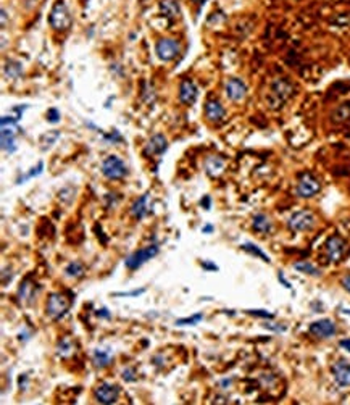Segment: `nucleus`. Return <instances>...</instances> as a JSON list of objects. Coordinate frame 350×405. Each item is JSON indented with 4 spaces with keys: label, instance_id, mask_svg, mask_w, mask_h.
<instances>
[{
    "label": "nucleus",
    "instance_id": "9d476101",
    "mask_svg": "<svg viewBox=\"0 0 350 405\" xmlns=\"http://www.w3.org/2000/svg\"><path fill=\"white\" fill-rule=\"evenodd\" d=\"M345 241L341 237V236H331V237H328V241L324 242V254L328 257L329 261H341L342 257H344V252H345Z\"/></svg>",
    "mask_w": 350,
    "mask_h": 405
},
{
    "label": "nucleus",
    "instance_id": "2f4dec72",
    "mask_svg": "<svg viewBox=\"0 0 350 405\" xmlns=\"http://www.w3.org/2000/svg\"><path fill=\"white\" fill-rule=\"evenodd\" d=\"M147 288H142V289H134V291H128V292H115V297H139L142 294H146Z\"/></svg>",
    "mask_w": 350,
    "mask_h": 405
},
{
    "label": "nucleus",
    "instance_id": "a19ab883",
    "mask_svg": "<svg viewBox=\"0 0 350 405\" xmlns=\"http://www.w3.org/2000/svg\"><path fill=\"white\" fill-rule=\"evenodd\" d=\"M339 346H341L344 350H347V352L350 353V338H347V339H341V341H339Z\"/></svg>",
    "mask_w": 350,
    "mask_h": 405
},
{
    "label": "nucleus",
    "instance_id": "e433bc0d",
    "mask_svg": "<svg viewBox=\"0 0 350 405\" xmlns=\"http://www.w3.org/2000/svg\"><path fill=\"white\" fill-rule=\"evenodd\" d=\"M96 315H97L99 318H110V312H108V308L102 307V308H99V310L96 312Z\"/></svg>",
    "mask_w": 350,
    "mask_h": 405
},
{
    "label": "nucleus",
    "instance_id": "b1692460",
    "mask_svg": "<svg viewBox=\"0 0 350 405\" xmlns=\"http://www.w3.org/2000/svg\"><path fill=\"white\" fill-rule=\"evenodd\" d=\"M65 275L69 276V278H75V279L82 278L86 275V267L82 265V261H79V260L69 261L66 265V268H65Z\"/></svg>",
    "mask_w": 350,
    "mask_h": 405
},
{
    "label": "nucleus",
    "instance_id": "f257e3e1",
    "mask_svg": "<svg viewBox=\"0 0 350 405\" xmlns=\"http://www.w3.org/2000/svg\"><path fill=\"white\" fill-rule=\"evenodd\" d=\"M295 94V86L287 78H277L270 86V92L266 97V104L271 110H279L284 104Z\"/></svg>",
    "mask_w": 350,
    "mask_h": 405
},
{
    "label": "nucleus",
    "instance_id": "6ab92c4d",
    "mask_svg": "<svg viewBox=\"0 0 350 405\" xmlns=\"http://www.w3.org/2000/svg\"><path fill=\"white\" fill-rule=\"evenodd\" d=\"M252 228H253V231L260 232V234H270V232L273 231V221L268 215L256 213L252 218Z\"/></svg>",
    "mask_w": 350,
    "mask_h": 405
},
{
    "label": "nucleus",
    "instance_id": "f3484780",
    "mask_svg": "<svg viewBox=\"0 0 350 405\" xmlns=\"http://www.w3.org/2000/svg\"><path fill=\"white\" fill-rule=\"evenodd\" d=\"M203 111H205V118H207L210 123H215V125L221 123L226 116V110L218 100H207Z\"/></svg>",
    "mask_w": 350,
    "mask_h": 405
},
{
    "label": "nucleus",
    "instance_id": "5701e85b",
    "mask_svg": "<svg viewBox=\"0 0 350 405\" xmlns=\"http://www.w3.org/2000/svg\"><path fill=\"white\" fill-rule=\"evenodd\" d=\"M294 268L298 273H304V275L313 276V278H320L321 276V270L318 267H315L313 263H310V261H295Z\"/></svg>",
    "mask_w": 350,
    "mask_h": 405
},
{
    "label": "nucleus",
    "instance_id": "4468645a",
    "mask_svg": "<svg viewBox=\"0 0 350 405\" xmlns=\"http://www.w3.org/2000/svg\"><path fill=\"white\" fill-rule=\"evenodd\" d=\"M199 96V89L192 79H182L179 84V100L184 105H192Z\"/></svg>",
    "mask_w": 350,
    "mask_h": 405
},
{
    "label": "nucleus",
    "instance_id": "bb28decb",
    "mask_svg": "<svg viewBox=\"0 0 350 405\" xmlns=\"http://www.w3.org/2000/svg\"><path fill=\"white\" fill-rule=\"evenodd\" d=\"M60 137V131H50V133H45L42 137H40V142H42V150H47L52 147L57 139Z\"/></svg>",
    "mask_w": 350,
    "mask_h": 405
},
{
    "label": "nucleus",
    "instance_id": "423d86ee",
    "mask_svg": "<svg viewBox=\"0 0 350 405\" xmlns=\"http://www.w3.org/2000/svg\"><path fill=\"white\" fill-rule=\"evenodd\" d=\"M102 175L108 179H123L128 176V165L116 155H110L102 163Z\"/></svg>",
    "mask_w": 350,
    "mask_h": 405
},
{
    "label": "nucleus",
    "instance_id": "6e6552de",
    "mask_svg": "<svg viewBox=\"0 0 350 405\" xmlns=\"http://www.w3.org/2000/svg\"><path fill=\"white\" fill-rule=\"evenodd\" d=\"M181 52V44L178 42L176 39L171 37H163L158 39L155 44V54L157 57L161 60V62H171L174 60Z\"/></svg>",
    "mask_w": 350,
    "mask_h": 405
},
{
    "label": "nucleus",
    "instance_id": "c03bdc74",
    "mask_svg": "<svg viewBox=\"0 0 350 405\" xmlns=\"http://www.w3.org/2000/svg\"><path fill=\"white\" fill-rule=\"evenodd\" d=\"M231 383H232V379H224V381H221L223 389H228V386H231Z\"/></svg>",
    "mask_w": 350,
    "mask_h": 405
},
{
    "label": "nucleus",
    "instance_id": "0eeeda50",
    "mask_svg": "<svg viewBox=\"0 0 350 405\" xmlns=\"http://www.w3.org/2000/svg\"><path fill=\"white\" fill-rule=\"evenodd\" d=\"M321 190V184L312 173H304L298 178V183L295 187V196L300 199H310L315 197Z\"/></svg>",
    "mask_w": 350,
    "mask_h": 405
},
{
    "label": "nucleus",
    "instance_id": "20e7f679",
    "mask_svg": "<svg viewBox=\"0 0 350 405\" xmlns=\"http://www.w3.org/2000/svg\"><path fill=\"white\" fill-rule=\"evenodd\" d=\"M160 252V247L157 242H153V244H149L146 247H142L136 252H132L131 255L126 257L125 260V267L131 271H134L137 268H141L142 265H146L149 260H152L153 257H157V254Z\"/></svg>",
    "mask_w": 350,
    "mask_h": 405
},
{
    "label": "nucleus",
    "instance_id": "58836bf2",
    "mask_svg": "<svg viewBox=\"0 0 350 405\" xmlns=\"http://www.w3.org/2000/svg\"><path fill=\"white\" fill-rule=\"evenodd\" d=\"M200 205H202L205 210H210V207H212V199H210V196H205V197L200 200Z\"/></svg>",
    "mask_w": 350,
    "mask_h": 405
},
{
    "label": "nucleus",
    "instance_id": "dca6fc26",
    "mask_svg": "<svg viewBox=\"0 0 350 405\" xmlns=\"http://www.w3.org/2000/svg\"><path fill=\"white\" fill-rule=\"evenodd\" d=\"M37 292H39L37 282L31 281V279H25L18 288V299H19V302L26 303V305H31V303L34 302Z\"/></svg>",
    "mask_w": 350,
    "mask_h": 405
},
{
    "label": "nucleus",
    "instance_id": "37998d69",
    "mask_svg": "<svg viewBox=\"0 0 350 405\" xmlns=\"http://www.w3.org/2000/svg\"><path fill=\"white\" fill-rule=\"evenodd\" d=\"M212 231H213V226H212V225H205V226L202 228V232H205V234H210Z\"/></svg>",
    "mask_w": 350,
    "mask_h": 405
},
{
    "label": "nucleus",
    "instance_id": "f8f14e48",
    "mask_svg": "<svg viewBox=\"0 0 350 405\" xmlns=\"http://www.w3.org/2000/svg\"><path fill=\"white\" fill-rule=\"evenodd\" d=\"M224 92H226V97L232 102H241L247 97V92H249V87L244 83L242 79L239 78H229L226 81L224 84Z\"/></svg>",
    "mask_w": 350,
    "mask_h": 405
},
{
    "label": "nucleus",
    "instance_id": "412c9836",
    "mask_svg": "<svg viewBox=\"0 0 350 405\" xmlns=\"http://www.w3.org/2000/svg\"><path fill=\"white\" fill-rule=\"evenodd\" d=\"M111 350L110 349H96L92 353V363L96 368H107L111 363Z\"/></svg>",
    "mask_w": 350,
    "mask_h": 405
},
{
    "label": "nucleus",
    "instance_id": "393cba45",
    "mask_svg": "<svg viewBox=\"0 0 350 405\" xmlns=\"http://www.w3.org/2000/svg\"><path fill=\"white\" fill-rule=\"evenodd\" d=\"M331 118L334 123H344V121H347L350 118V102H344L339 107H336Z\"/></svg>",
    "mask_w": 350,
    "mask_h": 405
},
{
    "label": "nucleus",
    "instance_id": "a878e982",
    "mask_svg": "<svg viewBox=\"0 0 350 405\" xmlns=\"http://www.w3.org/2000/svg\"><path fill=\"white\" fill-rule=\"evenodd\" d=\"M241 249L242 250H245V252H249L250 255H255V257H259V258H262L265 263H270L271 260H270V257L265 254V252L259 247V246H255V244H252V242H244V244L241 246Z\"/></svg>",
    "mask_w": 350,
    "mask_h": 405
},
{
    "label": "nucleus",
    "instance_id": "7c9ffc66",
    "mask_svg": "<svg viewBox=\"0 0 350 405\" xmlns=\"http://www.w3.org/2000/svg\"><path fill=\"white\" fill-rule=\"evenodd\" d=\"M203 320V313H195V315L189 317V318H179L176 320V325L178 326H189V325H197Z\"/></svg>",
    "mask_w": 350,
    "mask_h": 405
},
{
    "label": "nucleus",
    "instance_id": "79ce46f5",
    "mask_svg": "<svg viewBox=\"0 0 350 405\" xmlns=\"http://www.w3.org/2000/svg\"><path fill=\"white\" fill-rule=\"evenodd\" d=\"M265 328L273 329V331H286V326H274V325H263Z\"/></svg>",
    "mask_w": 350,
    "mask_h": 405
},
{
    "label": "nucleus",
    "instance_id": "aec40b11",
    "mask_svg": "<svg viewBox=\"0 0 350 405\" xmlns=\"http://www.w3.org/2000/svg\"><path fill=\"white\" fill-rule=\"evenodd\" d=\"M224 158H221L220 155H212L205 160V171L210 176H220L224 171Z\"/></svg>",
    "mask_w": 350,
    "mask_h": 405
},
{
    "label": "nucleus",
    "instance_id": "ea45409f",
    "mask_svg": "<svg viewBox=\"0 0 350 405\" xmlns=\"http://www.w3.org/2000/svg\"><path fill=\"white\" fill-rule=\"evenodd\" d=\"M341 284H342V288L348 292L350 294V275H345L342 279H341Z\"/></svg>",
    "mask_w": 350,
    "mask_h": 405
},
{
    "label": "nucleus",
    "instance_id": "4be33fe9",
    "mask_svg": "<svg viewBox=\"0 0 350 405\" xmlns=\"http://www.w3.org/2000/svg\"><path fill=\"white\" fill-rule=\"evenodd\" d=\"M160 13L165 18H176L179 15V2L178 0H161L160 2Z\"/></svg>",
    "mask_w": 350,
    "mask_h": 405
},
{
    "label": "nucleus",
    "instance_id": "39448f33",
    "mask_svg": "<svg viewBox=\"0 0 350 405\" xmlns=\"http://www.w3.org/2000/svg\"><path fill=\"white\" fill-rule=\"evenodd\" d=\"M316 225V215L312 210H298L295 213L291 215L289 221H287V226L294 232H304V231H310Z\"/></svg>",
    "mask_w": 350,
    "mask_h": 405
},
{
    "label": "nucleus",
    "instance_id": "7ed1b4c3",
    "mask_svg": "<svg viewBox=\"0 0 350 405\" xmlns=\"http://www.w3.org/2000/svg\"><path fill=\"white\" fill-rule=\"evenodd\" d=\"M71 303H73V299L66 297L63 292H54L47 299V305H45L47 317L54 321L61 320L68 313Z\"/></svg>",
    "mask_w": 350,
    "mask_h": 405
},
{
    "label": "nucleus",
    "instance_id": "c756f323",
    "mask_svg": "<svg viewBox=\"0 0 350 405\" xmlns=\"http://www.w3.org/2000/svg\"><path fill=\"white\" fill-rule=\"evenodd\" d=\"M73 350H75V346H73V344H71L69 339H63V341H60V342H58V349H57V352L60 353L61 357L69 355V353H73Z\"/></svg>",
    "mask_w": 350,
    "mask_h": 405
},
{
    "label": "nucleus",
    "instance_id": "c9c22d12",
    "mask_svg": "<svg viewBox=\"0 0 350 405\" xmlns=\"http://www.w3.org/2000/svg\"><path fill=\"white\" fill-rule=\"evenodd\" d=\"M200 265H202L203 270H208V271H218V267H216L215 263H212V261H202Z\"/></svg>",
    "mask_w": 350,
    "mask_h": 405
},
{
    "label": "nucleus",
    "instance_id": "9b49d317",
    "mask_svg": "<svg viewBox=\"0 0 350 405\" xmlns=\"http://www.w3.org/2000/svg\"><path fill=\"white\" fill-rule=\"evenodd\" d=\"M308 332L313 334L315 338L318 339H329L336 336L337 332V326L333 320L329 318H323V320H318V321H313L310 326H308Z\"/></svg>",
    "mask_w": 350,
    "mask_h": 405
},
{
    "label": "nucleus",
    "instance_id": "ddd939ff",
    "mask_svg": "<svg viewBox=\"0 0 350 405\" xmlns=\"http://www.w3.org/2000/svg\"><path fill=\"white\" fill-rule=\"evenodd\" d=\"M331 371H333V376H334V379L339 386H342V388L350 386V363L347 360H344V359L337 360L331 367Z\"/></svg>",
    "mask_w": 350,
    "mask_h": 405
},
{
    "label": "nucleus",
    "instance_id": "f03ea898",
    "mask_svg": "<svg viewBox=\"0 0 350 405\" xmlns=\"http://www.w3.org/2000/svg\"><path fill=\"white\" fill-rule=\"evenodd\" d=\"M49 25L54 31L58 33H65L71 28V25H73V15H71L69 8L66 7L65 0H57L52 10H50Z\"/></svg>",
    "mask_w": 350,
    "mask_h": 405
},
{
    "label": "nucleus",
    "instance_id": "c85d7f7f",
    "mask_svg": "<svg viewBox=\"0 0 350 405\" xmlns=\"http://www.w3.org/2000/svg\"><path fill=\"white\" fill-rule=\"evenodd\" d=\"M21 72H23V66L18 62H8L5 65V75L8 78H18L19 75H21Z\"/></svg>",
    "mask_w": 350,
    "mask_h": 405
},
{
    "label": "nucleus",
    "instance_id": "473e14b6",
    "mask_svg": "<svg viewBox=\"0 0 350 405\" xmlns=\"http://www.w3.org/2000/svg\"><path fill=\"white\" fill-rule=\"evenodd\" d=\"M121 378L125 379L126 383L136 381V379H137V376H136V370H134V368H131V367L125 368V370H123V373H121Z\"/></svg>",
    "mask_w": 350,
    "mask_h": 405
},
{
    "label": "nucleus",
    "instance_id": "f704fd0d",
    "mask_svg": "<svg viewBox=\"0 0 350 405\" xmlns=\"http://www.w3.org/2000/svg\"><path fill=\"white\" fill-rule=\"evenodd\" d=\"M60 120H61V116H60V111H58L57 108H50V110L47 111V121H49V123L57 125Z\"/></svg>",
    "mask_w": 350,
    "mask_h": 405
},
{
    "label": "nucleus",
    "instance_id": "a211bd4d",
    "mask_svg": "<svg viewBox=\"0 0 350 405\" xmlns=\"http://www.w3.org/2000/svg\"><path fill=\"white\" fill-rule=\"evenodd\" d=\"M129 213L134 217L136 220H142L146 218L149 213H150V208H149V194H144L142 197H139L134 204L131 205L129 208Z\"/></svg>",
    "mask_w": 350,
    "mask_h": 405
},
{
    "label": "nucleus",
    "instance_id": "cd10ccee",
    "mask_svg": "<svg viewBox=\"0 0 350 405\" xmlns=\"http://www.w3.org/2000/svg\"><path fill=\"white\" fill-rule=\"evenodd\" d=\"M44 171V161H39L37 163V166H33V170H29L26 175H23L21 178H18V181H16V184H21V183H26L28 179H31V178H36V176H39L40 173H42Z\"/></svg>",
    "mask_w": 350,
    "mask_h": 405
},
{
    "label": "nucleus",
    "instance_id": "1a4fd4ad",
    "mask_svg": "<svg viewBox=\"0 0 350 405\" xmlns=\"http://www.w3.org/2000/svg\"><path fill=\"white\" fill-rule=\"evenodd\" d=\"M120 397V386L113 383H100L94 389V399L102 405L116 403Z\"/></svg>",
    "mask_w": 350,
    "mask_h": 405
},
{
    "label": "nucleus",
    "instance_id": "72a5a7b5",
    "mask_svg": "<svg viewBox=\"0 0 350 405\" xmlns=\"http://www.w3.org/2000/svg\"><path fill=\"white\" fill-rule=\"evenodd\" d=\"M245 313H249L252 317H260V318H270V320L274 318V313L266 312V310H245Z\"/></svg>",
    "mask_w": 350,
    "mask_h": 405
},
{
    "label": "nucleus",
    "instance_id": "a18cd8bd",
    "mask_svg": "<svg viewBox=\"0 0 350 405\" xmlns=\"http://www.w3.org/2000/svg\"><path fill=\"white\" fill-rule=\"evenodd\" d=\"M342 313H345V315L350 317V308H342Z\"/></svg>",
    "mask_w": 350,
    "mask_h": 405
},
{
    "label": "nucleus",
    "instance_id": "2eb2a0df",
    "mask_svg": "<svg viewBox=\"0 0 350 405\" xmlns=\"http://www.w3.org/2000/svg\"><path fill=\"white\" fill-rule=\"evenodd\" d=\"M168 149V140L163 134H155L152 136L150 140L144 147V155L146 157H153V155H163Z\"/></svg>",
    "mask_w": 350,
    "mask_h": 405
},
{
    "label": "nucleus",
    "instance_id": "4c0bfd02",
    "mask_svg": "<svg viewBox=\"0 0 350 405\" xmlns=\"http://www.w3.org/2000/svg\"><path fill=\"white\" fill-rule=\"evenodd\" d=\"M277 279H279V281H281V284H283V286H284L286 289H292V286H291V282H289V281H287V279L284 278V275H283V273H281V271H279V273H277Z\"/></svg>",
    "mask_w": 350,
    "mask_h": 405
}]
</instances>
